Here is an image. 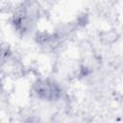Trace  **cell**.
<instances>
[{
	"mask_svg": "<svg viewBox=\"0 0 123 123\" xmlns=\"http://www.w3.org/2000/svg\"><path fill=\"white\" fill-rule=\"evenodd\" d=\"M36 93L39 98L54 100L59 97L60 89L56 84L50 81H40L36 85Z\"/></svg>",
	"mask_w": 123,
	"mask_h": 123,
	"instance_id": "obj_1",
	"label": "cell"
}]
</instances>
